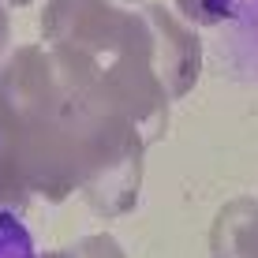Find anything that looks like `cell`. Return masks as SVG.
I'll return each mask as SVG.
<instances>
[{
    "label": "cell",
    "instance_id": "1",
    "mask_svg": "<svg viewBox=\"0 0 258 258\" xmlns=\"http://www.w3.org/2000/svg\"><path fill=\"white\" fill-rule=\"evenodd\" d=\"M142 19H146L150 41H154V68L161 79L165 94H187L195 75H199V38L191 30H183L165 8H142Z\"/></svg>",
    "mask_w": 258,
    "mask_h": 258
},
{
    "label": "cell",
    "instance_id": "2",
    "mask_svg": "<svg viewBox=\"0 0 258 258\" xmlns=\"http://www.w3.org/2000/svg\"><path fill=\"white\" fill-rule=\"evenodd\" d=\"M213 258H258V202L236 199L217 213L210 232Z\"/></svg>",
    "mask_w": 258,
    "mask_h": 258
},
{
    "label": "cell",
    "instance_id": "3",
    "mask_svg": "<svg viewBox=\"0 0 258 258\" xmlns=\"http://www.w3.org/2000/svg\"><path fill=\"white\" fill-rule=\"evenodd\" d=\"M45 258H123V251L112 243L109 236H90V239H79L71 243L68 251H52Z\"/></svg>",
    "mask_w": 258,
    "mask_h": 258
},
{
    "label": "cell",
    "instance_id": "4",
    "mask_svg": "<svg viewBox=\"0 0 258 258\" xmlns=\"http://www.w3.org/2000/svg\"><path fill=\"white\" fill-rule=\"evenodd\" d=\"M0 41H8V19H4V12H0Z\"/></svg>",
    "mask_w": 258,
    "mask_h": 258
},
{
    "label": "cell",
    "instance_id": "5",
    "mask_svg": "<svg viewBox=\"0 0 258 258\" xmlns=\"http://www.w3.org/2000/svg\"><path fill=\"white\" fill-rule=\"evenodd\" d=\"M12 4H23V0H12Z\"/></svg>",
    "mask_w": 258,
    "mask_h": 258
}]
</instances>
